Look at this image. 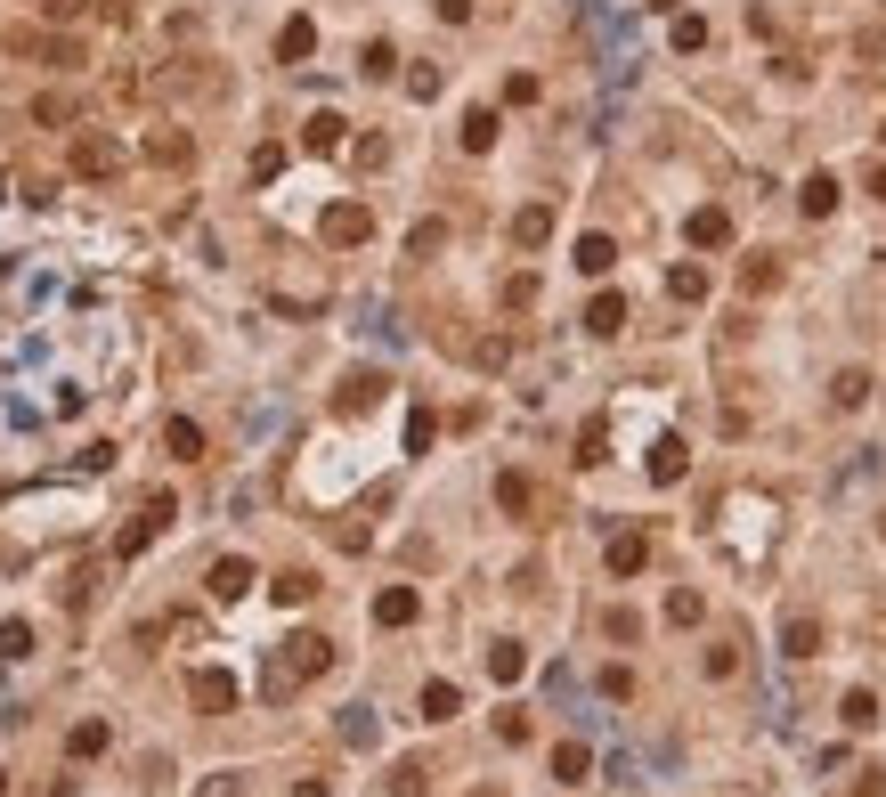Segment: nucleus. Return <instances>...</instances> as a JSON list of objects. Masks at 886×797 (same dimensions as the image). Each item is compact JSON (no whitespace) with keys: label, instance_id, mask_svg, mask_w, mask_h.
Masks as SVG:
<instances>
[{"label":"nucleus","instance_id":"1","mask_svg":"<svg viewBox=\"0 0 886 797\" xmlns=\"http://www.w3.org/2000/svg\"><path fill=\"white\" fill-rule=\"evenodd\" d=\"M326 667H334V643L326 635H293L277 659H269V700H285L293 684H309V676H326Z\"/></svg>","mask_w":886,"mask_h":797},{"label":"nucleus","instance_id":"2","mask_svg":"<svg viewBox=\"0 0 886 797\" xmlns=\"http://www.w3.org/2000/svg\"><path fill=\"white\" fill-rule=\"evenodd\" d=\"M163 521H171V497H163V488H155V497H147V513H139V521H122V537H114V554H122V562H139L147 545H155V529H163Z\"/></svg>","mask_w":886,"mask_h":797},{"label":"nucleus","instance_id":"3","mask_svg":"<svg viewBox=\"0 0 886 797\" xmlns=\"http://www.w3.org/2000/svg\"><path fill=\"white\" fill-rule=\"evenodd\" d=\"M74 171H82V179H114V171H122V139L82 131V139H74Z\"/></svg>","mask_w":886,"mask_h":797},{"label":"nucleus","instance_id":"4","mask_svg":"<svg viewBox=\"0 0 886 797\" xmlns=\"http://www.w3.org/2000/svg\"><path fill=\"white\" fill-rule=\"evenodd\" d=\"M318 236H326V244H366V236H374V212H366V204H326Z\"/></svg>","mask_w":886,"mask_h":797},{"label":"nucleus","instance_id":"5","mask_svg":"<svg viewBox=\"0 0 886 797\" xmlns=\"http://www.w3.org/2000/svg\"><path fill=\"white\" fill-rule=\"evenodd\" d=\"M187 700H196L204 716H228V708H236V676H220V667H196V684H187Z\"/></svg>","mask_w":886,"mask_h":797},{"label":"nucleus","instance_id":"6","mask_svg":"<svg viewBox=\"0 0 886 797\" xmlns=\"http://www.w3.org/2000/svg\"><path fill=\"white\" fill-rule=\"evenodd\" d=\"M683 236H691V244H700V253H724V244H732V212H716V204H700V212H691V220H683Z\"/></svg>","mask_w":886,"mask_h":797},{"label":"nucleus","instance_id":"7","mask_svg":"<svg viewBox=\"0 0 886 797\" xmlns=\"http://www.w3.org/2000/svg\"><path fill=\"white\" fill-rule=\"evenodd\" d=\"M342 139H350V122H342L334 106H318V114H309V122H301V147H309V155H334Z\"/></svg>","mask_w":886,"mask_h":797},{"label":"nucleus","instance_id":"8","mask_svg":"<svg viewBox=\"0 0 886 797\" xmlns=\"http://www.w3.org/2000/svg\"><path fill=\"white\" fill-rule=\"evenodd\" d=\"M602 562H610V578H635V570L651 562V537H643V529H618V537H610V554H602Z\"/></svg>","mask_w":886,"mask_h":797},{"label":"nucleus","instance_id":"9","mask_svg":"<svg viewBox=\"0 0 886 797\" xmlns=\"http://www.w3.org/2000/svg\"><path fill=\"white\" fill-rule=\"evenodd\" d=\"M415 610H423L415 586H383V594H374V627H415Z\"/></svg>","mask_w":886,"mask_h":797},{"label":"nucleus","instance_id":"10","mask_svg":"<svg viewBox=\"0 0 886 797\" xmlns=\"http://www.w3.org/2000/svg\"><path fill=\"white\" fill-rule=\"evenodd\" d=\"M204 586H212V602H236V594H252V562H244V554H220Z\"/></svg>","mask_w":886,"mask_h":797},{"label":"nucleus","instance_id":"11","mask_svg":"<svg viewBox=\"0 0 886 797\" xmlns=\"http://www.w3.org/2000/svg\"><path fill=\"white\" fill-rule=\"evenodd\" d=\"M545 236H553V204H521V212H513V244H521V253H537Z\"/></svg>","mask_w":886,"mask_h":797},{"label":"nucleus","instance_id":"12","mask_svg":"<svg viewBox=\"0 0 886 797\" xmlns=\"http://www.w3.org/2000/svg\"><path fill=\"white\" fill-rule=\"evenodd\" d=\"M667 301H683V310H691V301H708V269H700V261H675V269H667Z\"/></svg>","mask_w":886,"mask_h":797},{"label":"nucleus","instance_id":"13","mask_svg":"<svg viewBox=\"0 0 886 797\" xmlns=\"http://www.w3.org/2000/svg\"><path fill=\"white\" fill-rule=\"evenodd\" d=\"M383 391H391V383H383V375H374V366H358V375L342 383V415H366V407H374V399H383Z\"/></svg>","mask_w":886,"mask_h":797},{"label":"nucleus","instance_id":"14","mask_svg":"<svg viewBox=\"0 0 886 797\" xmlns=\"http://www.w3.org/2000/svg\"><path fill=\"white\" fill-rule=\"evenodd\" d=\"M797 204H805V220H830V212H838V179H830V171H813L805 188H797Z\"/></svg>","mask_w":886,"mask_h":797},{"label":"nucleus","instance_id":"15","mask_svg":"<svg viewBox=\"0 0 886 797\" xmlns=\"http://www.w3.org/2000/svg\"><path fill=\"white\" fill-rule=\"evenodd\" d=\"M496 505L513 513V521H529V513H537V488H529V472H504V480H496Z\"/></svg>","mask_w":886,"mask_h":797},{"label":"nucleus","instance_id":"16","mask_svg":"<svg viewBox=\"0 0 886 797\" xmlns=\"http://www.w3.org/2000/svg\"><path fill=\"white\" fill-rule=\"evenodd\" d=\"M187 155H196V139H187V131H147V163H163V171H179Z\"/></svg>","mask_w":886,"mask_h":797},{"label":"nucleus","instance_id":"17","mask_svg":"<svg viewBox=\"0 0 886 797\" xmlns=\"http://www.w3.org/2000/svg\"><path fill=\"white\" fill-rule=\"evenodd\" d=\"M683 464H691V456H683V440H675V432H667V440H651V480H659V488H675V480H683Z\"/></svg>","mask_w":886,"mask_h":797},{"label":"nucleus","instance_id":"18","mask_svg":"<svg viewBox=\"0 0 886 797\" xmlns=\"http://www.w3.org/2000/svg\"><path fill=\"white\" fill-rule=\"evenodd\" d=\"M309 49H318V25H309V17H285V33H277V57H285V66H301Z\"/></svg>","mask_w":886,"mask_h":797},{"label":"nucleus","instance_id":"19","mask_svg":"<svg viewBox=\"0 0 886 797\" xmlns=\"http://www.w3.org/2000/svg\"><path fill=\"white\" fill-rule=\"evenodd\" d=\"M578 269H586V277H610V269H618V244H610L602 228H594V236H578Z\"/></svg>","mask_w":886,"mask_h":797},{"label":"nucleus","instance_id":"20","mask_svg":"<svg viewBox=\"0 0 886 797\" xmlns=\"http://www.w3.org/2000/svg\"><path fill=\"white\" fill-rule=\"evenodd\" d=\"M618 326H626V301H618V293H594V301H586V334H602V342H610Z\"/></svg>","mask_w":886,"mask_h":797},{"label":"nucleus","instance_id":"21","mask_svg":"<svg viewBox=\"0 0 886 797\" xmlns=\"http://www.w3.org/2000/svg\"><path fill=\"white\" fill-rule=\"evenodd\" d=\"M163 448H171L179 464H196V456H204V432H196L187 415H171V423H163Z\"/></svg>","mask_w":886,"mask_h":797},{"label":"nucleus","instance_id":"22","mask_svg":"<svg viewBox=\"0 0 886 797\" xmlns=\"http://www.w3.org/2000/svg\"><path fill=\"white\" fill-rule=\"evenodd\" d=\"M106 741H114V732H106L98 716H82V724L66 732V757H106Z\"/></svg>","mask_w":886,"mask_h":797},{"label":"nucleus","instance_id":"23","mask_svg":"<svg viewBox=\"0 0 886 797\" xmlns=\"http://www.w3.org/2000/svg\"><path fill=\"white\" fill-rule=\"evenodd\" d=\"M773 285H781V261H773V253H748V261H740V293H773Z\"/></svg>","mask_w":886,"mask_h":797},{"label":"nucleus","instance_id":"24","mask_svg":"<svg viewBox=\"0 0 886 797\" xmlns=\"http://www.w3.org/2000/svg\"><path fill=\"white\" fill-rule=\"evenodd\" d=\"M586 773H594V749H586V741H561V749H553V781H586Z\"/></svg>","mask_w":886,"mask_h":797},{"label":"nucleus","instance_id":"25","mask_svg":"<svg viewBox=\"0 0 886 797\" xmlns=\"http://www.w3.org/2000/svg\"><path fill=\"white\" fill-rule=\"evenodd\" d=\"M602 456H610V415H586V432H578V464L594 472Z\"/></svg>","mask_w":886,"mask_h":797},{"label":"nucleus","instance_id":"26","mask_svg":"<svg viewBox=\"0 0 886 797\" xmlns=\"http://www.w3.org/2000/svg\"><path fill=\"white\" fill-rule=\"evenodd\" d=\"M269 594H277L285 610H301L309 594H318V570H277V586H269Z\"/></svg>","mask_w":886,"mask_h":797},{"label":"nucleus","instance_id":"27","mask_svg":"<svg viewBox=\"0 0 886 797\" xmlns=\"http://www.w3.org/2000/svg\"><path fill=\"white\" fill-rule=\"evenodd\" d=\"M521 667H529L521 643H488V676H496V684H521Z\"/></svg>","mask_w":886,"mask_h":797},{"label":"nucleus","instance_id":"28","mask_svg":"<svg viewBox=\"0 0 886 797\" xmlns=\"http://www.w3.org/2000/svg\"><path fill=\"white\" fill-rule=\"evenodd\" d=\"M781 651H789V659H813V651H821V627L805 619V610H797V619L781 627Z\"/></svg>","mask_w":886,"mask_h":797},{"label":"nucleus","instance_id":"29","mask_svg":"<svg viewBox=\"0 0 886 797\" xmlns=\"http://www.w3.org/2000/svg\"><path fill=\"white\" fill-rule=\"evenodd\" d=\"M423 789H431V765H423V757H399V765H391V797H423Z\"/></svg>","mask_w":886,"mask_h":797},{"label":"nucleus","instance_id":"30","mask_svg":"<svg viewBox=\"0 0 886 797\" xmlns=\"http://www.w3.org/2000/svg\"><path fill=\"white\" fill-rule=\"evenodd\" d=\"M342 741H350V749H374V741H383V724H374V708H342Z\"/></svg>","mask_w":886,"mask_h":797},{"label":"nucleus","instance_id":"31","mask_svg":"<svg viewBox=\"0 0 886 797\" xmlns=\"http://www.w3.org/2000/svg\"><path fill=\"white\" fill-rule=\"evenodd\" d=\"M456 708H464V692H456V684H423V724H448Z\"/></svg>","mask_w":886,"mask_h":797},{"label":"nucleus","instance_id":"32","mask_svg":"<svg viewBox=\"0 0 886 797\" xmlns=\"http://www.w3.org/2000/svg\"><path fill=\"white\" fill-rule=\"evenodd\" d=\"M456 139H464L472 155H488V147H496V114H488V106H472V114H464V131H456Z\"/></svg>","mask_w":886,"mask_h":797},{"label":"nucleus","instance_id":"33","mask_svg":"<svg viewBox=\"0 0 886 797\" xmlns=\"http://www.w3.org/2000/svg\"><path fill=\"white\" fill-rule=\"evenodd\" d=\"M358 74H366V82H391V74H399V49H391V41H366Z\"/></svg>","mask_w":886,"mask_h":797},{"label":"nucleus","instance_id":"34","mask_svg":"<svg viewBox=\"0 0 886 797\" xmlns=\"http://www.w3.org/2000/svg\"><path fill=\"white\" fill-rule=\"evenodd\" d=\"M700 619H708V602L691 594V586H675V594H667V627H700Z\"/></svg>","mask_w":886,"mask_h":797},{"label":"nucleus","instance_id":"35","mask_svg":"<svg viewBox=\"0 0 886 797\" xmlns=\"http://www.w3.org/2000/svg\"><path fill=\"white\" fill-rule=\"evenodd\" d=\"M870 399V375H862V366H846V375L830 383V407H862Z\"/></svg>","mask_w":886,"mask_h":797},{"label":"nucleus","instance_id":"36","mask_svg":"<svg viewBox=\"0 0 886 797\" xmlns=\"http://www.w3.org/2000/svg\"><path fill=\"white\" fill-rule=\"evenodd\" d=\"M700 667H708L716 684H732V676H740V643H708V659H700Z\"/></svg>","mask_w":886,"mask_h":797},{"label":"nucleus","instance_id":"37","mask_svg":"<svg viewBox=\"0 0 886 797\" xmlns=\"http://www.w3.org/2000/svg\"><path fill=\"white\" fill-rule=\"evenodd\" d=\"M838 716H846V732H870V724H878V700H870V692H846Z\"/></svg>","mask_w":886,"mask_h":797},{"label":"nucleus","instance_id":"38","mask_svg":"<svg viewBox=\"0 0 886 797\" xmlns=\"http://www.w3.org/2000/svg\"><path fill=\"white\" fill-rule=\"evenodd\" d=\"M431 440H439V415H431V407H415V415H407V448H415V456H423V448H431Z\"/></svg>","mask_w":886,"mask_h":797},{"label":"nucleus","instance_id":"39","mask_svg":"<svg viewBox=\"0 0 886 797\" xmlns=\"http://www.w3.org/2000/svg\"><path fill=\"white\" fill-rule=\"evenodd\" d=\"M667 41H675V49H708V25H700V17H675Z\"/></svg>","mask_w":886,"mask_h":797},{"label":"nucleus","instance_id":"40","mask_svg":"<svg viewBox=\"0 0 886 797\" xmlns=\"http://www.w3.org/2000/svg\"><path fill=\"white\" fill-rule=\"evenodd\" d=\"M25 651H33V627L9 619V627H0V659H25Z\"/></svg>","mask_w":886,"mask_h":797},{"label":"nucleus","instance_id":"41","mask_svg":"<svg viewBox=\"0 0 886 797\" xmlns=\"http://www.w3.org/2000/svg\"><path fill=\"white\" fill-rule=\"evenodd\" d=\"M529 301H537V277H529V269L504 277V310H529Z\"/></svg>","mask_w":886,"mask_h":797},{"label":"nucleus","instance_id":"42","mask_svg":"<svg viewBox=\"0 0 886 797\" xmlns=\"http://www.w3.org/2000/svg\"><path fill=\"white\" fill-rule=\"evenodd\" d=\"M439 244H448V228H439V220H423V228H415V236H407V253H415V261H423V253H439Z\"/></svg>","mask_w":886,"mask_h":797},{"label":"nucleus","instance_id":"43","mask_svg":"<svg viewBox=\"0 0 886 797\" xmlns=\"http://www.w3.org/2000/svg\"><path fill=\"white\" fill-rule=\"evenodd\" d=\"M277 171H285V147H277V139L252 147V179H277Z\"/></svg>","mask_w":886,"mask_h":797},{"label":"nucleus","instance_id":"44","mask_svg":"<svg viewBox=\"0 0 886 797\" xmlns=\"http://www.w3.org/2000/svg\"><path fill=\"white\" fill-rule=\"evenodd\" d=\"M504 98H513V106H537V98H545V82H537V74H513V82H504Z\"/></svg>","mask_w":886,"mask_h":797},{"label":"nucleus","instance_id":"45","mask_svg":"<svg viewBox=\"0 0 886 797\" xmlns=\"http://www.w3.org/2000/svg\"><path fill=\"white\" fill-rule=\"evenodd\" d=\"M407 98H439V66H415V74H407Z\"/></svg>","mask_w":886,"mask_h":797},{"label":"nucleus","instance_id":"46","mask_svg":"<svg viewBox=\"0 0 886 797\" xmlns=\"http://www.w3.org/2000/svg\"><path fill=\"white\" fill-rule=\"evenodd\" d=\"M41 9H49V17H57V25H74V17H82V9H90V0H41Z\"/></svg>","mask_w":886,"mask_h":797},{"label":"nucleus","instance_id":"47","mask_svg":"<svg viewBox=\"0 0 886 797\" xmlns=\"http://www.w3.org/2000/svg\"><path fill=\"white\" fill-rule=\"evenodd\" d=\"M431 9L448 17V25H464V17H472V0H431Z\"/></svg>","mask_w":886,"mask_h":797},{"label":"nucleus","instance_id":"48","mask_svg":"<svg viewBox=\"0 0 886 797\" xmlns=\"http://www.w3.org/2000/svg\"><path fill=\"white\" fill-rule=\"evenodd\" d=\"M870 196H886V163H870Z\"/></svg>","mask_w":886,"mask_h":797},{"label":"nucleus","instance_id":"49","mask_svg":"<svg viewBox=\"0 0 886 797\" xmlns=\"http://www.w3.org/2000/svg\"><path fill=\"white\" fill-rule=\"evenodd\" d=\"M293 797H326V781H293Z\"/></svg>","mask_w":886,"mask_h":797},{"label":"nucleus","instance_id":"50","mask_svg":"<svg viewBox=\"0 0 886 797\" xmlns=\"http://www.w3.org/2000/svg\"><path fill=\"white\" fill-rule=\"evenodd\" d=\"M0 797H9V773H0Z\"/></svg>","mask_w":886,"mask_h":797},{"label":"nucleus","instance_id":"51","mask_svg":"<svg viewBox=\"0 0 886 797\" xmlns=\"http://www.w3.org/2000/svg\"><path fill=\"white\" fill-rule=\"evenodd\" d=\"M878 529H886V521H878Z\"/></svg>","mask_w":886,"mask_h":797}]
</instances>
